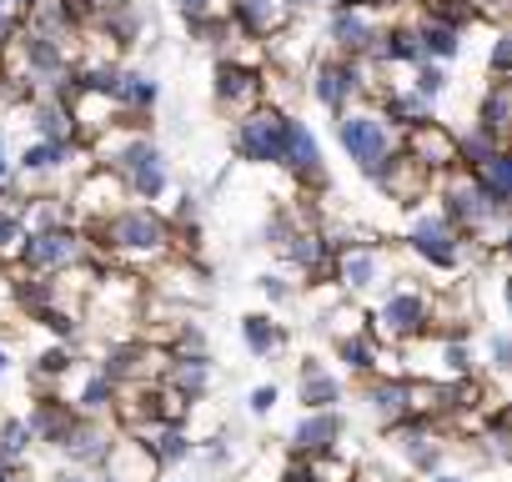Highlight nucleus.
Instances as JSON below:
<instances>
[{"label": "nucleus", "mask_w": 512, "mask_h": 482, "mask_svg": "<svg viewBox=\"0 0 512 482\" xmlns=\"http://www.w3.org/2000/svg\"><path fill=\"white\" fill-rule=\"evenodd\" d=\"M86 236H91V252H101L111 267L126 272H156L166 257H176V231L166 211L146 201H126L106 221H91Z\"/></svg>", "instance_id": "nucleus-1"}, {"label": "nucleus", "mask_w": 512, "mask_h": 482, "mask_svg": "<svg viewBox=\"0 0 512 482\" xmlns=\"http://www.w3.org/2000/svg\"><path fill=\"white\" fill-rule=\"evenodd\" d=\"M432 317H437V292L422 277H397L367 307V327L377 332L382 347H407V342L427 337L432 332Z\"/></svg>", "instance_id": "nucleus-2"}, {"label": "nucleus", "mask_w": 512, "mask_h": 482, "mask_svg": "<svg viewBox=\"0 0 512 482\" xmlns=\"http://www.w3.org/2000/svg\"><path fill=\"white\" fill-rule=\"evenodd\" d=\"M382 86H387V71H382V66L352 61V56H337V51L317 56L312 71H307V91H312V101H317L332 121H342L357 101H377Z\"/></svg>", "instance_id": "nucleus-3"}, {"label": "nucleus", "mask_w": 512, "mask_h": 482, "mask_svg": "<svg viewBox=\"0 0 512 482\" xmlns=\"http://www.w3.org/2000/svg\"><path fill=\"white\" fill-rule=\"evenodd\" d=\"M402 252L417 257L427 272H442V277H457L472 257H482V247H472V241L432 201L407 211V221H402Z\"/></svg>", "instance_id": "nucleus-4"}, {"label": "nucleus", "mask_w": 512, "mask_h": 482, "mask_svg": "<svg viewBox=\"0 0 512 482\" xmlns=\"http://www.w3.org/2000/svg\"><path fill=\"white\" fill-rule=\"evenodd\" d=\"M432 206L472 241V247H487V236H497L502 221H507V206H497L472 171H447V176H437Z\"/></svg>", "instance_id": "nucleus-5"}, {"label": "nucleus", "mask_w": 512, "mask_h": 482, "mask_svg": "<svg viewBox=\"0 0 512 482\" xmlns=\"http://www.w3.org/2000/svg\"><path fill=\"white\" fill-rule=\"evenodd\" d=\"M402 272H397V247H387V241H377V236H362V241H352V247H342L337 252V262H332V282H337V292L342 297H352V302H372L382 287H392Z\"/></svg>", "instance_id": "nucleus-6"}, {"label": "nucleus", "mask_w": 512, "mask_h": 482, "mask_svg": "<svg viewBox=\"0 0 512 482\" xmlns=\"http://www.w3.org/2000/svg\"><path fill=\"white\" fill-rule=\"evenodd\" d=\"M91 257V236L86 226H36L21 247V262L16 272H36V277H61V272H76L81 262Z\"/></svg>", "instance_id": "nucleus-7"}, {"label": "nucleus", "mask_w": 512, "mask_h": 482, "mask_svg": "<svg viewBox=\"0 0 512 482\" xmlns=\"http://www.w3.org/2000/svg\"><path fill=\"white\" fill-rule=\"evenodd\" d=\"M287 106H251L246 116H236L231 126V151L246 166H282V146H287Z\"/></svg>", "instance_id": "nucleus-8"}, {"label": "nucleus", "mask_w": 512, "mask_h": 482, "mask_svg": "<svg viewBox=\"0 0 512 482\" xmlns=\"http://www.w3.org/2000/svg\"><path fill=\"white\" fill-rule=\"evenodd\" d=\"M337 141H342V151L352 156V166H357L362 176H372L392 151H402V136L387 126V116H382L377 106H352V111L337 121Z\"/></svg>", "instance_id": "nucleus-9"}, {"label": "nucleus", "mask_w": 512, "mask_h": 482, "mask_svg": "<svg viewBox=\"0 0 512 482\" xmlns=\"http://www.w3.org/2000/svg\"><path fill=\"white\" fill-rule=\"evenodd\" d=\"M211 101L221 116H246L251 106L267 101V71L256 61H236V56H221L211 66Z\"/></svg>", "instance_id": "nucleus-10"}, {"label": "nucleus", "mask_w": 512, "mask_h": 482, "mask_svg": "<svg viewBox=\"0 0 512 482\" xmlns=\"http://www.w3.org/2000/svg\"><path fill=\"white\" fill-rule=\"evenodd\" d=\"M387 201H397V206H407V211H417V206H427L432 201V191H437V176L427 171V166H417L407 151H392L372 176H367Z\"/></svg>", "instance_id": "nucleus-11"}, {"label": "nucleus", "mask_w": 512, "mask_h": 482, "mask_svg": "<svg viewBox=\"0 0 512 482\" xmlns=\"http://www.w3.org/2000/svg\"><path fill=\"white\" fill-rule=\"evenodd\" d=\"M121 442V427L111 417H76V427L66 432V442L56 447L66 467H81V472H101L111 462V447Z\"/></svg>", "instance_id": "nucleus-12"}, {"label": "nucleus", "mask_w": 512, "mask_h": 482, "mask_svg": "<svg viewBox=\"0 0 512 482\" xmlns=\"http://www.w3.org/2000/svg\"><path fill=\"white\" fill-rule=\"evenodd\" d=\"M282 171H287L297 186H307V191H327V156H322V141H317V131H312L302 116H287Z\"/></svg>", "instance_id": "nucleus-13"}, {"label": "nucleus", "mask_w": 512, "mask_h": 482, "mask_svg": "<svg viewBox=\"0 0 512 482\" xmlns=\"http://www.w3.org/2000/svg\"><path fill=\"white\" fill-rule=\"evenodd\" d=\"M131 201V191H126V181L111 171V166H91L76 186H71V211H76V221L81 226H91V221H106L111 211H121Z\"/></svg>", "instance_id": "nucleus-14"}, {"label": "nucleus", "mask_w": 512, "mask_h": 482, "mask_svg": "<svg viewBox=\"0 0 512 482\" xmlns=\"http://www.w3.org/2000/svg\"><path fill=\"white\" fill-rule=\"evenodd\" d=\"M81 151H86V141H31V146L16 156V181H21V191H41L46 181L66 176Z\"/></svg>", "instance_id": "nucleus-15"}, {"label": "nucleus", "mask_w": 512, "mask_h": 482, "mask_svg": "<svg viewBox=\"0 0 512 482\" xmlns=\"http://www.w3.org/2000/svg\"><path fill=\"white\" fill-rule=\"evenodd\" d=\"M226 21L236 26L241 41H256V46H267L272 36H282L297 16L287 0H226Z\"/></svg>", "instance_id": "nucleus-16"}, {"label": "nucleus", "mask_w": 512, "mask_h": 482, "mask_svg": "<svg viewBox=\"0 0 512 482\" xmlns=\"http://www.w3.org/2000/svg\"><path fill=\"white\" fill-rule=\"evenodd\" d=\"M322 31H327V46H332L337 56L367 61V56H372V46H377V36H382V16H372V11H347V6H332Z\"/></svg>", "instance_id": "nucleus-17"}, {"label": "nucleus", "mask_w": 512, "mask_h": 482, "mask_svg": "<svg viewBox=\"0 0 512 482\" xmlns=\"http://www.w3.org/2000/svg\"><path fill=\"white\" fill-rule=\"evenodd\" d=\"M362 402H367L372 422L387 432V427L412 417V377L407 372H372V377H362Z\"/></svg>", "instance_id": "nucleus-18"}, {"label": "nucleus", "mask_w": 512, "mask_h": 482, "mask_svg": "<svg viewBox=\"0 0 512 482\" xmlns=\"http://www.w3.org/2000/svg\"><path fill=\"white\" fill-rule=\"evenodd\" d=\"M402 151H407L417 166H427L432 176L462 171V166H457V131H452L447 121H422V126L402 131Z\"/></svg>", "instance_id": "nucleus-19"}, {"label": "nucleus", "mask_w": 512, "mask_h": 482, "mask_svg": "<svg viewBox=\"0 0 512 482\" xmlns=\"http://www.w3.org/2000/svg\"><path fill=\"white\" fill-rule=\"evenodd\" d=\"M342 437H347L342 407H322V412H302V422L292 427L287 442L297 457H332V452H342Z\"/></svg>", "instance_id": "nucleus-20"}, {"label": "nucleus", "mask_w": 512, "mask_h": 482, "mask_svg": "<svg viewBox=\"0 0 512 482\" xmlns=\"http://www.w3.org/2000/svg\"><path fill=\"white\" fill-rule=\"evenodd\" d=\"M131 437L156 457V467H161V472L186 467V462H191V452H196V437H191V427H186V422H161V417H151V422L131 427Z\"/></svg>", "instance_id": "nucleus-21"}, {"label": "nucleus", "mask_w": 512, "mask_h": 482, "mask_svg": "<svg viewBox=\"0 0 512 482\" xmlns=\"http://www.w3.org/2000/svg\"><path fill=\"white\" fill-rule=\"evenodd\" d=\"M277 257H282L292 272H302V277H332V262H337L322 221H302V226L287 236V247H282Z\"/></svg>", "instance_id": "nucleus-22"}, {"label": "nucleus", "mask_w": 512, "mask_h": 482, "mask_svg": "<svg viewBox=\"0 0 512 482\" xmlns=\"http://www.w3.org/2000/svg\"><path fill=\"white\" fill-rule=\"evenodd\" d=\"M382 116H387V126L402 136V131H412V126H422V121H437V101H427L422 91H412L407 81H387L382 86V96L372 101Z\"/></svg>", "instance_id": "nucleus-23"}, {"label": "nucleus", "mask_w": 512, "mask_h": 482, "mask_svg": "<svg viewBox=\"0 0 512 482\" xmlns=\"http://www.w3.org/2000/svg\"><path fill=\"white\" fill-rule=\"evenodd\" d=\"M76 402L71 397H61V392H36V402H31V412H26V427H31V437L41 442V447H61L66 442V432L76 427Z\"/></svg>", "instance_id": "nucleus-24"}, {"label": "nucleus", "mask_w": 512, "mask_h": 482, "mask_svg": "<svg viewBox=\"0 0 512 482\" xmlns=\"http://www.w3.org/2000/svg\"><path fill=\"white\" fill-rule=\"evenodd\" d=\"M161 382L196 407V402H206V392H211V382H216V362H211V352H171Z\"/></svg>", "instance_id": "nucleus-25"}, {"label": "nucleus", "mask_w": 512, "mask_h": 482, "mask_svg": "<svg viewBox=\"0 0 512 482\" xmlns=\"http://www.w3.org/2000/svg\"><path fill=\"white\" fill-rule=\"evenodd\" d=\"M367 61L382 66V71H412L427 56H422V41H417L412 21H382V36H377V46H372Z\"/></svg>", "instance_id": "nucleus-26"}, {"label": "nucleus", "mask_w": 512, "mask_h": 482, "mask_svg": "<svg viewBox=\"0 0 512 482\" xmlns=\"http://www.w3.org/2000/svg\"><path fill=\"white\" fill-rule=\"evenodd\" d=\"M342 397H347V382L322 357H302V367H297V402L307 412H322V407H342Z\"/></svg>", "instance_id": "nucleus-27"}, {"label": "nucleus", "mask_w": 512, "mask_h": 482, "mask_svg": "<svg viewBox=\"0 0 512 482\" xmlns=\"http://www.w3.org/2000/svg\"><path fill=\"white\" fill-rule=\"evenodd\" d=\"M241 347H246L256 362H272V357H282V352L292 347V332H287V322H277L272 312H246V317H241Z\"/></svg>", "instance_id": "nucleus-28"}, {"label": "nucleus", "mask_w": 512, "mask_h": 482, "mask_svg": "<svg viewBox=\"0 0 512 482\" xmlns=\"http://www.w3.org/2000/svg\"><path fill=\"white\" fill-rule=\"evenodd\" d=\"M156 101H161L156 76H151V71H141V66H121L116 91H111V106H116L121 116H151V111H156Z\"/></svg>", "instance_id": "nucleus-29"}, {"label": "nucleus", "mask_w": 512, "mask_h": 482, "mask_svg": "<svg viewBox=\"0 0 512 482\" xmlns=\"http://www.w3.org/2000/svg\"><path fill=\"white\" fill-rule=\"evenodd\" d=\"M26 116H31L36 141H81V126H76L71 106L56 101V96H31L26 101Z\"/></svg>", "instance_id": "nucleus-30"}, {"label": "nucleus", "mask_w": 512, "mask_h": 482, "mask_svg": "<svg viewBox=\"0 0 512 482\" xmlns=\"http://www.w3.org/2000/svg\"><path fill=\"white\" fill-rule=\"evenodd\" d=\"M332 347H337V362H342L352 377H372V372H382V362H387V347L377 342L372 327H357V332L337 337Z\"/></svg>", "instance_id": "nucleus-31"}, {"label": "nucleus", "mask_w": 512, "mask_h": 482, "mask_svg": "<svg viewBox=\"0 0 512 482\" xmlns=\"http://www.w3.org/2000/svg\"><path fill=\"white\" fill-rule=\"evenodd\" d=\"M76 367H81V362H76V342H51L46 352L31 357V387H36V392H56Z\"/></svg>", "instance_id": "nucleus-32"}, {"label": "nucleus", "mask_w": 512, "mask_h": 482, "mask_svg": "<svg viewBox=\"0 0 512 482\" xmlns=\"http://www.w3.org/2000/svg\"><path fill=\"white\" fill-rule=\"evenodd\" d=\"M116 397H121V387L101 372V367H91V372H81V382H76V412H86V417H111L116 412Z\"/></svg>", "instance_id": "nucleus-33"}, {"label": "nucleus", "mask_w": 512, "mask_h": 482, "mask_svg": "<svg viewBox=\"0 0 512 482\" xmlns=\"http://www.w3.org/2000/svg\"><path fill=\"white\" fill-rule=\"evenodd\" d=\"M412 31H417V41H422V56L427 61H457L462 56V31L457 26H442V21H432V16H422L417 11V21H412Z\"/></svg>", "instance_id": "nucleus-34"}, {"label": "nucleus", "mask_w": 512, "mask_h": 482, "mask_svg": "<svg viewBox=\"0 0 512 482\" xmlns=\"http://www.w3.org/2000/svg\"><path fill=\"white\" fill-rule=\"evenodd\" d=\"M477 126L492 131L497 141H512V81H492L482 106H477Z\"/></svg>", "instance_id": "nucleus-35"}, {"label": "nucleus", "mask_w": 512, "mask_h": 482, "mask_svg": "<svg viewBox=\"0 0 512 482\" xmlns=\"http://www.w3.org/2000/svg\"><path fill=\"white\" fill-rule=\"evenodd\" d=\"M31 236V221L16 201H0V267H16L21 262V247Z\"/></svg>", "instance_id": "nucleus-36"}, {"label": "nucleus", "mask_w": 512, "mask_h": 482, "mask_svg": "<svg viewBox=\"0 0 512 482\" xmlns=\"http://www.w3.org/2000/svg\"><path fill=\"white\" fill-rule=\"evenodd\" d=\"M502 146H507V141H497L492 131L467 126V131H457V166H462V171H482V166H487Z\"/></svg>", "instance_id": "nucleus-37"}, {"label": "nucleus", "mask_w": 512, "mask_h": 482, "mask_svg": "<svg viewBox=\"0 0 512 482\" xmlns=\"http://www.w3.org/2000/svg\"><path fill=\"white\" fill-rule=\"evenodd\" d=\"M472 176L482 181V191H487L497 206H507V211H512V141H507V146L482 166V171H472Z\"/></svg>", "instance_id": "nucleus-38"}, {"label": "nucleus", "mask_w": 512, "mask_h": 482, "mask_svg": "<svg viewBox=\"0 0 512 482\" xmlns=\"http://www.w3.org/2000/svg\"><path fill=\"white\" fill-rule=\"evenodd\" d=\"M36 447L26 417H0V462H26Z\"/></svg>", "instance_id": "nucleus-39"}, {"label": "nucleus", "mask_w": 512, "mask_h": 482, "mask_svg": "<svg viewBox=\"0 0 512 482\" xmlns=\"http://www.w3.org/2000/svg\"><path fill=\"white\" fill-rule=\"evenodd\" d=\"M417 11L432 16V21H442V26H457V31H467L477 21L472 0H417Z\"/></svg>", "instance_id": "nucleus-40"}, {"label": "nucleus", "mask_w": 512, "mask_h": 482, "mask_svg": "<svg viewBox=\"0 0 512 482\" xmlns=\"http://www.w3.org/2000/svg\"><path fill=\"white\" fill-rule=\"evenodd\" d=\"M487 71L497 81H512V21L492 26V41H487Z\"/></svg>", "instance_id": "nucleus-41"}, {"label": "nucleus", "mask_w": 512, "mask_h": 482, "mask_svg": "<svg viewBox=\"0 0 512 482\" xmlns=\"http://www.w3.org/2000/svg\"><path fill=\"white\" fill-rule=\"evenodd\" d=\"M407 86L422 91L427 101H442V96H447V66H442V61H422V66L407 71Z\"/></svg>", "instance_id": "nucleus-42"}, {"label": "nucleus", "mask_w": 512, "mask_h": 482, "mask_svg": "<svg viewBox=\"0 0 512 482\" xmlns=\"http://www.w3.org/2000/svg\"><path fill=\"white\" fill-rule=\"evenodd\" d=\"M256 292H262L272 307H292L297 302V282L287 272H262V277H256Z\"/></svg>", "instance_id": "nucleus-43"}, {"label": "nucleus", "mask_w": 512, "mask_h": 482, "mask_svg": "<svg viewBox=\"0 0 512 482\" xmlns=\"http://www.w3.org/2000/svg\"><path fill=\"white\" fill-rule=\"evenodd\" d=\"M492 377H512V332H487V347H482Z\"/></svg>", "instance_id": "nucleus-44"}, {"label": "nucleus", "mask_w": 512, "mask_h": 482, "mask_svg": "<svg viewBox=\"0 0 512 482\" xmlns=\"http://www.w3.org/2000/svg\"><path fill=\"white\" fill-rule=\"evenodd\" d=\"M176 11H181V21H186V31H191V26H201V21L226 16V0H176Z\"/></svg>", "instance_id": "nucleus-45"}, {"label": "nucleus", "mask_w": 512, "mask_h": 482, "mask_svg": "<svg viewBox=\"0 0 512 482\" xmlns=\"http://www.w3.org/2000/svg\"><path fill=\"white\" fill-rule=\"evenodd\" d=\"M277 402H282V387H277V382H262V387L246 392V412H251V417H272Z\"/></svg>", "instance_id": "nucleus-46"}, {"label": "nucleus", "mask_w": 512, "mask_h": 482, "mask_svg": "<svg viewBox=\"0 0 512 482\" xmlns=\"http://www.w3.org/2000/svg\"><path fill=\"white\" fill-rule=\"evenodd\" d=\"M337 6H347V11H372V16H397V11L417 6V0H337Z\"/></svg>", "instance_id": "nucleus-47"}, {"label": "nucleus", "mask_w": 512, "mask_h": 482, "mask_svg": "<svg viewBox=\"0 0 512 482\" xmlns=\"http://www.w3.org/2000/svg\"><path fill=\"white\" fill-rule=\"evenodd\" d=\"M21 21H26V16H21L16 0H0V46H6V41L21 31Z\"/></svg>", "instance_id": "nucleus-48"}, {"label": "nucleus", "mask_w": 512, "mask_h": 482, "mask_svg": "<svg viewBox=\"0 0 512 482\" xmlns=\"http://www.w3.org/2000/svg\"><path fill=\"white\" fill-rule=\"evenodd\" d=\"M21 181H16V161H11V151H6V136H0V196H11Z\"/></svg>", "instance_id": "nucleus-49"}, {"label": "nucleus", "mask_w": 512, "mask_h": 482, "mask_svg": "<svg viewBox=\"0 0 512 482\" xmlns=\"http://www.w3.org/2000/svg\"><path fill=\"white\" fill-rule=\"evenodd\" d=\"M0 482H41L31 472V462H0Z\"/></svg>", "instance_id": "nucleus-50"}, {"label": "nucleus", "mask_w": 512, "mask_h": 482, "mask_svg": "<svg viewBox=\"0 0 512 482\" xmlns=\"http://www.w3.org/2000/svg\"><path fill=\"white\" fill-rule=\"evenodd\" d=\"M46 482H96V472H81V467H61V472H51Z\"/></svg>", "instance_id": "nucleus-51"}, {"label": "nucleus", "mask_w": 512, "mask_h": 482, "mask_svg": "<svg viewBox=\"0 0 512 482\" xmlns=\"http://www.w3.org/2000/svg\"><path fill=\"white\" fill-rule=\"evenodd\" d=\"M497 252L512 262V211H507V221H502V231H497Z\"/></svg>", "instance_id": "nucleus-52"}, {"label": "nucleus", "mask_w": 512, "mask_h": 482, "mask_svg": "<svg viewBox=\"0 0 512 482\" xmlns=\"http://www.w3.org/2000/svg\"><path fill=\"white\" fill-rule=\"evenodd\" d=\"M427 482H472V477H467V472H452V467H442V472H432Z\"/></svg>", "instance_id": "nucleus-53"}, {"label": "nucleus", "mask_w": 512, "mask_h": 482, "mask_svg": "<svg viewBox=\"0 0 512 482\" xmlns=\"http://www.w3.org/2000/svg\"><path fill=\"white\" fill-rule=\"evenodd\" d=\"M287 6H292V16H302V11H317L322 0H287Z\"/></svg>", "instance_id": "nucleus-54"}, {"label": "nucleus", "mask_w": 512, "mask_h": 482, "mask_svg": "<svg viewBox=\"0 0 512 482\" xmlns=\"http://www.w3.org/2000/svg\"><path fill=\"white\" fill-rule=\"evenodd\" d=\"M502 302H507V317H512V277H502Z\"/></svg>", "instance_id": "nucleus-55"}, {"label": "nucleus", "mask_w": 512, "mask_h": 482, "mask_svg": "<svg viewBox=\"0 0 512 482\" xmlns=\"http://www.w3.org/2000/svg\"><path fill=\"white\" fill-rule=\"evenodd\" d=\"M16 6H21V16H26V11H36V6H41V0H16Z\"/></svg>", "instance_id": "nucleus-56"}, {"label": "nucleus", "mask_w": 512, "mask_h": 482, "mask_svg": "<svg viewBox=\"0 0 512 482\" xmlns=\"http://www.w3.org/2000/svg\"><path fill=\"white\" fill-rule=\"evenodd\" d=\"M156 482H166V477H156Z\"/></svg>", "instance_id": "nucleus-57"}]
</instances>
